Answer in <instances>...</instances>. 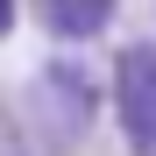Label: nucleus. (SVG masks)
Listing matches in <instances>:
<instances>
[{
  "label": "nucleus",
  "mask_w": 156,
  "mask_h": 156,
  "mask_svg": "<svg viewBox=\"0 0 156 156\" xmlns=\"http://www.w3.org/2000/svg\"><path fill=\"white\" fill-rule=\"evenodd\" d=\"M99 114H107V92H99V78L78 64V50H57V57H43L29 92H21V121H29L36 135V156H78L92 142Z\"/></svg>",
  "instance_id": "1"
},
{
  "label": "nucleus",
  "mask_w": 156,
  "mask_h": 156,
  "mask_svg": "<svg viewBox=\"0 0 156 156\" xmlns=\"http://www.w3.org/2000/svg\"><path fill=\"white\" fill-rule=\"evenodd\" d=\"M114 121H121V142L128 156H156V43H128L114 57Z\"/></svg>",
  "instance_id": "2"
},
{
  "label": "nucleus",
  "mask_w": 156,
  "mask_h": 156,
  "mask_svg": "<svg viewBox=\"0 0 156 156\" xmlns=\"http://www.w3.org/2000/svg\"><path fill=\"white\" fill-rule=\"evenodd\" d=\"M29 14H36V29L57 50H85V43H99L114 29L121 0H29Z\"/></svg>",
  "instance_id": "3"
},
{
  "label": "nucleus",
  "mask_w": 156,
  "mask_h": 156,
  "mask_svg": "<svg viewBox=\"0 0 156 156\" xmlns=\"http://www.w3.org/2000/svg\"><path fill=\"white\" fill-rule=\"evenodd\" d=\"M14 21H21V0H0V43L14 36Z\"/></svg>",
  "instance_id": "4"
}]
</instances>
